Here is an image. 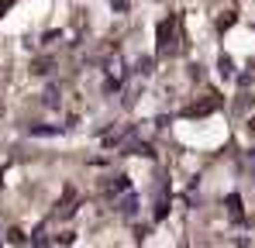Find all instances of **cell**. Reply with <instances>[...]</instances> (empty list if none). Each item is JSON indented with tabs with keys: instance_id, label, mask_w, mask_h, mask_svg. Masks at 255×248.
<instances>
[{
	"instance_id": "277c9868",
	"label": "cell",
	"mask_w": 255,
	"mask_h": 248,
	"mask_svg": "<svg viewBox=\"0 0 255 248\" xmlns=\"http://www.w3.org/2000/svg\"><path fill=\"white\" fill-rule=\"evenodd\" d=\"M52 69H55L52 59H35V62H31V73H35V76H48Z\"/></svg>"
},
{
	"instance_id": "8fae6325",
	"label": "cell",
	"mask_w": 255,
	"mask_h": 248,
	"mask_svg": "<svg viewBox=\"0 0 255 248\" xmlns=\"http://www.w3.org/2000/svg\"><path fill=\"white\" fill-rule=\"evenodd\" d=\"M252 131H255V121H252Z\"/></svg>"
},
{
	"instance_id": "5b68a950",
	"label": "cell",
	"mask_w": 255,
	"mask_h": 248,
	"mask_svg": "<svg viewBox=\"0 0 255 248\" xmlns=\"http://www.w3.org/2000/svg\"><path fill=\"white\" fill-rule=\"evenodd\" d=\"M118 210H121V214H128V217H134V210H138V197H134V193H128L125 200L118 204Z\"/></svg>"
},
{
	"instance_id": "30bf717a",
	"label": "cell",
	"mask_w": 255,
	"mask_h": 248,
	"mask_svg": "<svg viewBox=\"0 0 255 248\" xmlns=\"http://www.w3.org/2000/svg\"><path fill=\"white\" fill-rule=\"evenodd\" d=\"M10 7V0H0V17H3V10Z\"/></svg>"
},
{
	"instance_id": "7a4b0ae2",
	"label": "cell",
	"mask_w": 255,
	"mask_h": 248,
	"mask_svg": "<svg viewBox=\"0 0 255 248\" xmlns=\"http://www.w3.org/2000/svg\"><path fill=\"white\" fill-rule=\"evenodd\" d=\"M176 28H179V17H176V14L162 17V21H159V28H155V41H159V45H169L172 35H176Z\"/></svg>"
},
{
	"instance_id": "8992f818",
	"label": "cell",
	"mask_w": 255,
	"mask_h": 248,
	"mask_svg": "<svg viewBox=\"0 0 255 248\" xmlns=\"http://www.w3.org/2000/svg\"><path fill=\"white\" fill-rule=\"evenodd\" d=\"M224 204H228V214L231 217H242V197H228Z\"/></svg>"
},
{
	"instance_id": "9c48e42d",
	"label": "cell",
	"mask_w": 255,
	"mask_h": 248,
	"mask_svg": "<svg viewBox=\"0 0 255 248\" xmlns=\"http://www.w3.org/2000/svg\"><path fill=\"white\" fill-rule=\"evenodd\" d=\"M45 104L55 107V104H59V90H48V93H45Z\"/></svg>"
},
{
	"instance_id": "52a82bcc",
	"label": "cell",
	"mask_w": 255,
	"mask_h": 248,
	"mask_svg": "<svg viewBox=\"0 0 255 248\" xmlns=\"http://www.w3.org/2000/svg\"><path fill=\"white\" fill-rule=\"evenodd\" d=\"M235 17H238L235 10H224V14H221V21H217V28H221V31H228V28L235 24Z\"/></svg>"
},
{
	"instance_id": "ba28073f",
	"label": "cell",
	"mask_w": 255,
	"mask_h": 248,
	"mask_svg": "<svg viewBox=\"0 0 255 248\" xmlns=\"http://www.w3.org/2000/svg\"><path fill=\"white\" fill-rule=\"evenodd\" d=\"M7 242H14V245H24L28 238H24V231H21V228H10V231H7Z\"/></svg>"
},
{
	"instance_id": "3957f363",
	"label": "cell",
	"mask_w": 255,
	"mask_h": 248,
	"mask_svg": "<svg viewBox=\"0 0 255 248\" xmlns=\"http://www.w3.org/2000/svg\"><path fill=\"white\" fill-rule=\"evenodd\" d=\"M125 190H128V176H114V179H107V183L100 186L104 197H118V193H125Z\"/></svg>"
},
{
	"instance_id": "6da1fadb",
	"label": "cell",
	"mask_w": 255,
	"mask_h": 248,
	"mask_svg": "<svg viewBox=\"0 0 255 248\" xmlns=\"http://www.w3.org/2000/svg\"><path fill=\"white\" fill-rule=\"evenodd\" d=\"M221 104H224V100H221V93L211 90V93H200V100H193L183 114H186V118H207V114H214Z\"/></svg>"
}]
</instances>
